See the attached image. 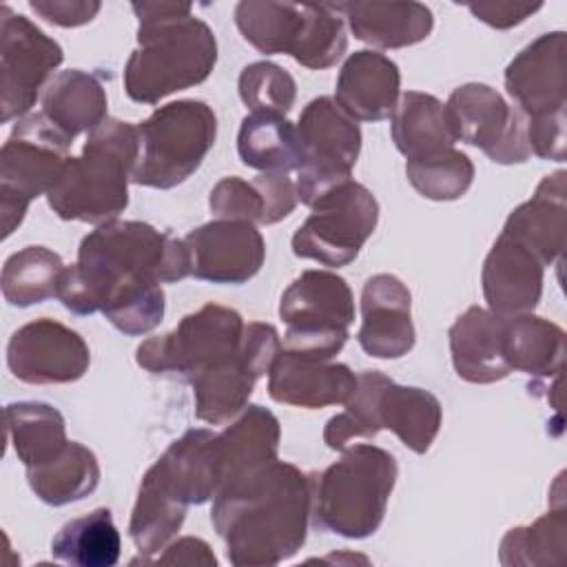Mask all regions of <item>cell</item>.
<instances>
[{
  "mask_svg": "<svg viewBox=\"0 0 567 567\" xmlns=\"http://www.w3.org/2000/svg\"><path fill=\"white\" fill-rule=\"evenodd\" d=\"M445 115L456 142L481 148L496 164H523L532 157L527 117L487 84L456 86L445 102Z\"/></svg>",
  "mask_w": 567,
  "mask_h": 567,
  "instance_id": "obj_15",
  "label": "cell"
},
{
  "mask_svg": "<svg viewBox=\"0 0 567 567\" xmlns=\"http://www.w3.org/2000/svg\"><path fill=\"white\" fill-rule=\"evenodd\" d=\"M312 516V474L275 461L213 498L210 523L235 567H268L295 556Z\"/></svg>",
  "mask_w": 567,
  "mask_h": 567,
  "instance_id": "obj_1",
  "label": "cell"
},
{
  "mask_svg": "<svg viewBox=\"0 0 567 567\" xmlns=\"http://www.w3.org/2000/svg\"><path fill=\"white\" fill-rule=\"evenodd\" d=\"M543 279L545 266L540 259L527 246L501 233L481 272L487 310L501 317L532 312L540 301Z\"/></svg>",
  "mask_w": 567,
  "mask_h": 567,
  "instance_id": "obj_20",
  "label": "cell"
},
{
  "mask_svg": "<svg viewBox=\"0 0 567 567\" xmlns=\"http://www.w3.org/2000/svg\"><path fill=\"white\" fill-rule=\"evenodd\" d=\"M73 140L55 128L42 111L11 128L0 148V221L7 239L24 219L29 204L58 182Z\"/></svg>",
  "mask_w": 567,
  "mask_h": 567,
  "instance_id": "obj_9",
  "label": "cell"
},
{
  "mask_svg": "<svg viewBox=\"0 0 567 567\" xmlns=\"http://www.w3.org/2000/svg\"><path fill=\"white\" fill-rule=\"evenodd\" d=\"M297 133L303 162L295 188L299 202L312 206L326 190L350 179L361 153V128L334 97L319 95L303 106Z\"/></svg>",
  "mask_w": 567,
  "mask_h": 567,
  "instance_id": "obj_12",
  "label": "cell"
},
{
  "mask_svg": "<svg viewBox=\"0 0 567 567\" xmlns=\"http://www.w3.org/2000/svg\"><path fill=\"white\" fill-rule=\"evenodd\" d=\"M186 512V505L168 496L144 474L128 523V536L137 551L151 556L164 549L182 529Z\"/></svg>",
  "mask_w": 567,
  "mask_h": 567,
  "instance_id": "obj_38",
  "label": "cell"
},
{
  "mask_svg": "<svg viewBox=\"0 0 567 567\" xmlns=\"http://www.w3.org/2000/svg\"><path fill=\"white\" fill-rule=\"evenodd\" d=\"M279 352L281 339L275 326L264 321L246 323L239 350L190 381L197 419L224 425L241 414L255 383L270 372Z\"/></svg>",
  "mask_w": 567,
  "mask_h": 567,
  "instance_id": "obj_13",
  "label": "cell"
},
{
  "mask_svg": "<svg viewBox=\"0 0 567 567\" xmlns=\"http://www.w3.org/2000/svg\"><path fill=\"white\" fill-rule=\"evenodd\" d=\"M140 159L137 126L106 117L84 142L80 157H69L47 193L49 208L64 221L106 224L128 206V182Z\"/></svg>",
  "mask_w": 567,
  "mask_h": 567,
  "instance_id": "obj_4",
  "label": "cell"
},
{
  "mask_svg": "<svg viewBox=\"0 0 567 567\" xmlns=\"http://www.w3.org/2000/svg\"><path fill=\"white\" fill-rule=\"evenodd\" d=\"M159 565H206L215 567L217 558L210 551L208 543L195 536H184L177 540H171L164 547V554L155 560Z\"/></svg>",
  "mask_w": 567,
  "mask_h": 567,
  "instance_id": "obj_47",
  "label": "cell"
},
{
  "mask_svg": "<svg viewBox=\"0 0 567 567\" xmlns=\"http://www.w3.org/2000/svg\"><path fill=\"white\" fill-rule=\"evenodd\" d=\"M390 135L405 159L434 155L456 144L445 104L423 91H405L399 95L390 115Z\"/></svg>",
  "mask_w": 567,
  "mask_h": 567,
  "instance_id": "obj_30",
  "label": "cell"
},
{
  "mask_svg": "<svg viewBox=\"0 0 567 567\" xmlns=\"http://www.w3.org/2000/svg\"><path fill=\"white\" fill-rule=\"evenodd\" d=\"M388 381L390 377L379 370H363L357 374L354 392L343 403L346 410L330 416L323 427V443L330 450L343 452L352 441L372 439L381 432L377 401Z\"/></svg>",
  "mask_w": 567,
  "mask_h": 567,
  "instance_id": "obj_40",
  "label": "cell"
},
{
  "mask_svg": "<svg viewBox=\"0 0 567 567\" xmlns=\"http://www.w3.org/2000/svg\"><path fill=\"white\" fill-rule=\"evenodd\" d=\"M184 244L190 277L210 284H246L266 259V241L255 224L244 219H213L193 228Z\"/></svg>",
  "mask_w": 567,
  "mask_h": 567,
  "instance_id": "obj_17",
  "label": "cell"
},
{
  "mask_svg": "<svg viewBox=\"0 0 567 567\" xmlns=\"http://www.w3.org/2000/svg\"><path fill=\"white\" fill-rule=\"evenodd\" d=\"M352 35L377 49H403L423 42L434 29L430 7L421 2H337Z\"/></svg>",
  "mask_w": 567,
  "mask_h": 567,
  "instance_id": "obj_28",
  "label": "cell"
},
{
  "mask_svg": "<svg viewBox=\"0 0 567 567\" xmlns=\"http://www.w3.org/2000/svg\"><path fill=\"white\" fill-rule=\"evenodd\" d=\"M505 357L512 372L554 379L563 372L565 330L532 312L505 317Z\"/></svg>",
  "mask_w": 567,
  "mask_h": 567,
  "instance_id": "obj_32",
  "label": "cell"
},
{
  "mask_svg": "<svg viewBox=\"0 0 567 567\" xmlns=\"http://www.w3.org/2000/svg\"><path fill=\"white\" fill-rule=\"evenodd\" d=\"M543 2H514V0H492V2H467L472 16L494 29H512L536 13Z\"/></svg>",
  "mask_w": 567,
  "mask_h": 567,
  "instance_id": "obj_46",
  "label": "cell"
},
{
  "mask_svg": "<svg viewBox=\"0 0 567 567\" xmlns=\"http://www.w3.org/2000/svg\"><path fill=\"white\" fill-rule=\"evenodd\" d=\"M137 135L140 159L131 182L166 190L202 166L217 137V117L202 100H177L140 122Z\"/></svg>",
  "mask_w": 567,
  "mask_h": 567,
  "instance_id": "obj_7",
  "label": "cell"
},
{
  "mask_svg": "<svg viewBox=\"0 0 567 567\" xmlns=\"http://www.w3.org/2000/svg\"><path fill=\"white\" fill-rule=\"evenodd\" d=\"M295 182L286 173H259L246 182L241 177L219 179L210 195L208 208L219 219H244L250 224H277L297 206Z\"/></svg>",
  "mask_w": 567,
  "mask_h": 567,
  "instance_id": "obj_27",
  "label": "cell"
},
{
  "mask_svg": "<svg viewBox=\"0 0 567 567\" xmlns=\"http://www.w3.org/2000/svg\"><path fill=\"white\" fill-rule=\"evenodd\" d=\"M377 412L381 430L394 432L414 454H425L430 450L443 421L441 401L432 392L414 385H399L392 379L379 394Z\"/></svg>",
  "mask_w": 567,
  "mask_h": 567,
  "instance_id": "obj_31",
  "label": "cell"
},
{
  "mask_svg": "<svg viewBox=\"0 0 567 567\" xmlns=\"http://www.w3.org/2000/svg\"><path fill=\"white\" fill-rule=\"evenodd\" d=\"M7 365L18 381L31 385L73 383L86 374L91 352L75 330L55 319L40 317L11 334Z\"/></svg>",
  "mask_w": 567,
  "mask_h": 567,
  "instance_id": "obj_16",
  "label": "cell"
},
{
  "mask_svg": "<svg viewBox=\"0 0 567 567\" xmlns=\"http://www.w3.org/2000/svg\"><path fill=\"white\" fill-rule=\"evenodd\" d=\"M244 166L261 173L297 171L303 162L297 124L275 113H248L237 133Z\"/></svg>",
  "mask_w": 567,
  "mask_h": 567,
  "instance_id": "obj_33",
  "label": "cell"
},
{
  "mask_svg": "<svg viewBox=\"0 0 567 567\" xmlns=\"http://www.w3.org/2000/svg\"><path fill=\"white\" fill-rule=\"evenodd\" d=\"M215 439L217 434L204 427L184 432L146 470V476L186 507L215 498L219 487Z\"/></svg>",
  "mask_w": 567,
  "mask_h": 567,
  "instance_id": "obj_22",
  "label": "cell"
},
{
  "mask_svg": "<svg viewBox=\"0 0 567 567\" xmlns=\"http://www.w3.org/2000/svg\"><path fill=\"white\" fill-rule=\"evenodd\" d=\"M7 439L24 470L38 467L58 456L66 439L64 416L49 403L13 401L4 408Z\"/></svg>",
  "mask_w": 567,
  "mask_h": 567,
  "instance_id": "obj_34",
  "label": "cell"
},
{
  "mask_svg": "<svg viewBox=\"0 0 567 567\" xmlns=\"http://www.w3.org/2000/svg\"><path fill=\"white\" fill-rule=\"evenodd\" d=\"M235 24L259 53H288L306 69H328L348 49L346 20L334 4L244 0Z\"/></svg>",
  "mask_w": 567,
  "mask_h": 567,
  "instance_id": "obj_6",
  "label": "cell"
},
{
  "mask_svg": "<svg viewBox=\"0 0 567 567\" xmlns=\"http://www.w3.org/2000/svg\"><path fill=\"white\" fill-rule=\"evenodd\" d=\"M357 339L374 359H399L414 348L412 295L399 277L379 272L363 284Z\"/></svg>",
  "mask_w": 567,
  "mask_h": 567,
  "instance_id": "obj_19",
  "label": "cell"
},
{
  "mask_svg": "<svg viewBox=\"0 0 567 567\" xmlns=\"http://www.w3.org/2000/svg\"><path fill=\"white\" fill-rule=\"evenodd\" d=\"M137 47L124 64V91L137 104H157L202 84L217 62L213 29L188 2H131Z\"/></svg>",
  "mask_w": 567,
  "mask_h": 567,
  "instance_id": "obj_3",
  "label": "cell"
},
{
  "mask_svg": "<svg viewBox=\"0 0 567 567\" xmlns=\"http://www.w3.org/2000/svg\"><path fill=\"white\" fill-rule=\"evenodd\" d=\"M29 7L40 18L58 27H82L102 9L95 0H31Z\"/></svg>",
  "mask_w": 567,
  "mask_h": 567,
  "instance_id": "obj_45",
  "label": "cell"
},
{
  "mask_svg": "<svg viewBox=\"0 0 567 567\" xmlns=\"http://www.w3.org/2000/svg\"><path fill=\"white\" fill-rule=\"evenodd\" d=\"M66 266L62 257L44 246H27L13 252L0 275V288L7 303L29 308L58 297Z\"/></svg>",
  "mask_w": 567,
  "mask_h": 567,
  "instance_id": "obj_37",
  "label": "cell"
},
{
  "mask_svg": "<svg viewBox=\"0 0 567 567\" xmlns=\"http://www.w3.org/2000/svg\"><path fill=\"white\" fill-rule=\"evenodd\" d=\"M399 476L396 458L372 443H352L321 474H312L315 525L343 536H372L388 509Z\"/></svg>",
  "mask_w": 567,
  "mask_h": 567,
  "instance_id": "obj_5",
  "label": "cell"
},
{
  "mask_svg": "<svg viewBox=\"0 0 567 567\" xmlns=\"http://www.w3.org/2000/svg\"><path fill=\"white\" fill-rule=\"evenodd\" d=\"M279 317L286 323L284 352L330 361L348 341L354 297L343 277L330 270H303L284 290Z\"/></svg>",
  "mask_w": 567,
  "mask_h": 567,
  "instance_id": "obj_8",
  "label": "cell"
},
{
  "mask_svg": "<svg viewBox=\"0 0 567 567\" xmlns=\"http://www.w3.org/2000/svg\"><path fill=\"white\" fill-rule=\"evenodd\" d=\"M237 89L250 113L286 115L297 100L295 78L284 66L268 60L246 64L239 73Z\"/></svg>",
  "mask_w": 567,
  "mask_h": 567,
  "instance_id": "obj_42",
  "label": "cell"
},
{
  "mask_svg": "<svg viewBox=\"0 0 567 567\" xmlns=\"http://www.w3.org/2000/svg\"><path fill=\"white\" fill-rule=\"evenodd\" d=\"M567 173L556 171L540 179L534 195L516 206L503 230L527 246L543 266L563 261L567 235Z\"/></svg>",
  "mask_w": 567,
  "mask_h": 567,
  "instance_id": "obj_25",
  "label": "cell"
},
{
  "mask_svg": "<svg viewBox=\"0 0 567 567\" xmlns=\"http://www.w3.org/2000/svg\"><path fill=\"white\" fill-rule=\"evenodd\" d=\"M379 221L377 197L352 177L326 190L292 235V252L330 268L348 266Z\"/></svg>",
  "mask_w": 567,
  "mask_h": 567,
  "instance_id": "obj_11",
  "label": "cell"
},
{
  "mask_svg": "<svg viewBox=\"0 0 567 567\" xmlns=\"http://www.w3.org/2000/svg\"><path fill=\"white\" fill-rule=\"evenodd\" d=\"M244 328L246 323L237 310L206 303L182 317L171 332L142 341L135 361L151 374L193 381L239 350Z\"/></svg>",
  "mask_w": 567,
  "mask_h": 567,
  "instance_id": "obj_10",
  "label": "cell"
},
{
  "mask_svg": "<svg viewBox=\"0 0 567 567\" xmlns=\"http://www.w3.org/2000/svg\"><path fill=\"white\" fill-rule=\"evenodd\" d=\"M567 549V516L563 503L549 509L532 525L512 527L498 547V560L505 567L560 565Z\"/></svg>",
  "mask_w": 567,
  "mask_h": 567,
  "instance_id": "obj_39",
  "label": "cell"
},
{
  "mask_svg": "<svg viewBox=\"0 0 567 567\" xmlns=\"http://www.w3.org/2000/svg\"><path fill=\"white\" fill-rule=\"evenodd\" d=\"M27 481L42 503L60 507L95 492L100 485V463L86 445L69 441L58 456L29 467Z\"/></svg>",
  "mask_w": 567,
  "mask_h": 567,
  "instance_id": "obj_35",
  "label": "cell"
},
{
  "mask_svg": "<svg viewBox=\"0 0 567 567\" xmlns=\"http://www.w3.org/2000/svg\"><path fill=\"white\" fill-rule=\"evenodd\" d=\"M408 182L432 202H454L463 197L474 182V164L458 148H445L434 155L405 162Z\"/></svg>",
  "mask_w": 567,
  "mask_h": 567,
  "instance_id": "obj_41",
  "label": "cell"
},
{
  "mask_svg": "<svg viewBox=\"0 0 567 567\" xmlns=\"http://www.w3.org/2000/svg\"><path fill=\"white\" fill-rule=\"evenodd\" d=\"M164 308L166 301L162 284H142L113 299L102 310V315L120 332L128 337H140L159 326Z\"/></svg>",
  "mask_w": 567,
  "mask_h": 567,
  "instance_id": "obj_43",
  "label": "cell"
},
{
  "mask_svg": "<svg viewBox=\"0 0 567 567\" xmlns=\"http://www.w3.org/2000/svg\"><path fill=\"white\" fill-rule=\"evenodd\" d=\"M401 73L388 55L363 49L348 55L337 84L334 102L354 122H381L392 115L399 102Z\"/></svg>",
  "mask_w": 567,
  "mask_h": 567,
  "instance_id": "obj_24",
  "label": "cell"
},
{
  "mask_svg": "<svg viewBox=\"0 0 567 567\" xmlns=\"http://www.w3.org/2000/svg\"><path fill=\"white\" fill-rule=\"evenodd\" d=\"M64 60L62 47L29 18L0 9V109L2 124L22 120Z\"/></svg>",
  "mask_w": 567,
  "mask_h": 567,
  "instance_id": "obj_14",
  "label": "cell"
},
{
  "mask_svg": "<svg viewBox=\"0 0 567 567\" xmlns=\"http://www.w3.org/2000/svg\"><path fill=\"white\" fill-rule=\"evenodd\" d=\"M527 142L532 155L540 159L563 162L567 151V115L565 111L529 117L527 120Z\"/></svg>",
  "mask_w": 567,
  "mask_h": 567,
  "instance_id": "obj_44",
  "label": "cell"
},
{
  "mask_svg": "<svg viewBox=\"0 0 567 567\" xmlns=\"http://www.w3.org/2000/svg\"><path fill=\"white\" fill-rule=\"evenodd\" d=\"M447 337L452 365L463 381L496 383L512 372L505 357V317L470 306L456 317Z\"/></svg>",
  "mask_w": 567,
  "mask_h": 567,
  "instance_id": "obj_26",
  "label": "cell"
},
{
  "mask_svg": "<svg viewBox=\"0 0 567 567\" xmlns=\"http://www.w3.org/2000/svg\"><path fill=\"white\" fill-rule=\"evenodd\" d=\"M190 277L184 239L146 221L113 219L91 230L66 266L58 299L73 315L102 312L122 292L142 284H175Z\"/></svg>",
  "mask_w": 567,
  "mask_h": 567,
  "instance_id": "obj_2",
  "label": "cell"
},
{
  "mask_svg": "<svg viewBox=\"0 0 567 567\" xmlns=\"http://www.w3.org/2000/svg\"><path fill=\"white\" fill-rule=\"evenodd\" d=\"M565 33L551 31L529 42L505 69V89L529 120L567 109Z\"/></svg>",
  "mask_w": 567,
  "mask_h": 567,
  "instance_id": "obj_18",
  "label": "cell"
},
{
  "mask_svg": "<svg viewBox=\"0 0 567 567\" xmlns=\"http://www.w3.org/2000/svg\"><path fill=\"white\" fill-rule=\"evenodd\" d=\"M122 538L106 507L71 518L51 540L55 560L75 567H113L120 560Z\"/></svg>",
  "mask_w": 567,
  "mask_h": 567,
  "instance_id": "obj_36",
  "label": "cell"
},
{
  "mask_svg": "<svg viewBox=\"0 0 567 567\" xmlns=\"http://www.w3.org/2000/svg\"><path fill=\"white\" fill-rule=\"evenodd\" d=\"M279 439L281 427L277 416L261 405H246L239 419L215 439L219 474L217 494L257 476L272 465L277 461Z\"/></svg>",
  "mask_w": 567,
  "mask_h": 567,
  "instance_id": "obj_21",
  "label": "cell"
},
{
  "mask_svg": "<svg viewBox=\"0 0 567 567\" xmlns=\"http://www.w3.org/2000/svg\"><path fill=\"white\" fill-rule=\"evenodd\" d=\"M40 104L44 117L69 140L91 133L109 117V100L102 82L80 69L55 73L42 89Z\"/></svg>",
  "mask_w": 567,
  "mask_h": 567,
  "instance_id": "obj_29",
  "label": "cell"
},
{
  "mask_svg": "<svg viewBox=\"0 0 567 567\" xmlns=\"http://www.w3.org/2000/svg\"><path fill=\"white\" fill-rule=\"evenodd\" d=\"M354 385L357 374L346 363L303 359L284 350L268 372V394L272 401L308 410L346 403Z\"/></svg>",
  "mask_w": 567,
  "mask_h": 567,
  "instance_id": "obj_23",
  "label": "cell"
}]
</instances>
